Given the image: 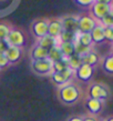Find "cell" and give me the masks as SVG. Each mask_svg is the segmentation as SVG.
I'll list each match as a JSON object with an SVG mask.
<instances>
[{"mask_svg": "<svg viewBox=\"0 0 113 121\" xmlns=\"http://www.w3.org/2000/svg\"><path fill=\"white\" fill-rule=\"evenodd\" d=\"M74 43V53L77 56H84L85 53H88L89 51H91V47H87V46H83V44L79 43L77 41H74L73 42Z\"/></svg>", "mask_w": 113, "mask_h": 121, "instance_id": "23", "label": "cell"}, {"mask_svg": "<svg viewBox=\"0 0 113 121\" xmlns=\"http://www.w3.org/2000/svg\"><path fill=\"white\" fill-rule=\"evenodd\" d=\"M22 51H21V48L18 47H13V46H9L8 49L4 52V56L6 58L8 59L9 63H16L18 62L20 58H21Z\"/></svg>", "mask_w": 113, "mask_h": 121, "instance_id": "12", "label": "cell"}, {"mask_svg": "<svg viewBox=\"0 0 113 121\" xmlns=\"http://www.w3.org/2000/svg\"><path fill=\"white\" fill-rule=\"evenodd\" d=\"M103 36L104 40L112 42L113 41V28L112 27H103Z\"/></svg>", "mask_w": 113, "mask_h": 121, "instance_id": "28", "label": "cell"}, {"mask_svg": "<svg viewBox=\"0 0 113 121\" xmlns=\"http://www.w3.org/2000/svg\"><path fill=\"white\" fill-rule=\"evenodd\" d=\"M105 121H113V118L112 117H109V118H106V120Z\"/></svg>", "mask_w": 113, "mask_h": 121, "instance_id": "35", "label": "cell"}, {"mask_svg": "<svg viewBox=\"0 0 113 121\" xmlns=\"http://www.w3.org/2000/svg\"><path fill=\"white\" fill-rule=\"evenodd\" d=\"M66 62H67V65H68V67H69L71 70H73V71H75V70L82 65V63H81V57L80 56H77L75 53L73 56H71V57H69V58H67Z\"/></svg>", "mask_w": 113, "mask_h": 121, "instance_id": "21", "label": "cell"}, {"mask_svg": "<svg viewBox=\"0 0 113 121\" xmlns=\"http://www.w3.org/2000/svg\"><path fill=\"white\" fill-rule=\"evenodd\" d=\"M77 38H78L77 42L83 44V46H87V47H91L92 43H93L90 32H79V35L75 32V39Z\"/></svg>", "mask_w": 113, "mask_h": 121, "instance_id": "20", "label": "cell"}, {"mask_svg": "<svg viewBox=\"0 0 113 121\" xmlns=\"http://www.w3.org/2000/svg\"><path fill=\"white\" fill-rule=\"evenodd\" d=\"M6 41L8 42L9 46H13V47H18L21 48L26 40H25V35L20 31L19 29H15V28H11L9 31V35L6 38Z\"/></svg>", "mask_w": 113, "mask_h": 121, "instance_id": "5", "label": "cell"}, {"mask_svg": "<svg viewBox=\"0 0 113 121\" xmlns=\"http://www.w3.org/2000/svg\"><path fill=\"white\" fill-rule=\"evenodd\" d=\"M69 68L66 62V59H63L61 61H57V62H52V72H62L63 70Z\"/></svg>", "mask_w": 113, "mask_h": 121, "instance_id": "25", "label": "cell"}, {"mask_svg": "<svg viewBox=\"0 0 113 121\" xmlns=\"http://www.w3.org/2000/svg\"><path fill=\"white\" fill-rule=\"evenodd\" d=\"M69 121H83V118H81V117H72V118H70Z\"/></svg>", "mask_w": 113, "mask_h": 121, "instance_id": "32", "label": "cell"}, {"mask_svg": "<svg viewBox=\"0 0 113 121\" xmlns=\"http://www.w3.org/2000/svg\"><path fill=\"white\" fill-rule=\"evenodd\" d=\"M59 97L64 104H73L80 98V90L75 84L68 82L67 84L60 87Z\"/></svg>", "mask_w": 113, "mask_h": 121, "instance_id": "1", "label": "cell"}, {"mask_svg": "<svg viewBox=\"0 0 113 121\" xmlns=\"http://www.w3.org/2000/svg\"><path fill=\"white\" fill-rule=\"evenodd\" d=\"M9 44L6 40H0V53H4L6 50L8 49Z\"/></svg>", "mask_w": 113, "mask_h": 121, "instance_id": "31", "label": "cell"}, {"mask_svg": "<svg viewBox=\"0 0 113 121\" xmlns=\"http://www.w3.org/2000/svg\"><path fill=\"white\" fill-rule=\"evenodd\" d=\"M91 38L93 43H102L104 41V36H103V27L100 23H96V26L91 30Z\"/></svg>", "mask_w": 113, "mask_h": 121, "instance_id": "14", "label": "cell"}, {"mask_svg": "<svg viewBox=\"0 0 113 121\" xmlns=\"http://www.w3.org/2000/svg\"><path fill=\"white\" fill-rule=\"evenodd\" d=\"M95 0H74V2L80 6V7H83V8H87V7H90Z\"/></svg>", "mask_w": 113, "mask_h": 121, "instance_id": "29", "label": "cell"}, {"mask_svg": "<svg viewBox=\"0 0 113 121\" xmlns=\"http://www.w3.org/2000/svg\"><path fill=\"white\" fill-rule=\"evenodd\" d=\"M59 38H60V42H74L75 41V33L62 30Z\"/></svg>", "mask_w": 113, "mask_h": 121, "instance_id": "24", "label": "cell"}, {"mask_svg": "<svg viewBox=\"0 0 113 121\" xmlns=\"http://www.w3.org/2000/svg\"><path fill=\"white\" fill-rule=\"evenodd\" d=\"M37 44L44 48V49H47V50H49V49H51L52 47L55 46V39L50 37V36H48V35H46V36L38 39V43Z\"/></svg>", "mask_w": 113, "mask_h": 121, "instance_id": "19", "label": "cell"}, {"mask_svg": "<svg viewBox=\"0 0 113 121\" xmlns=\"http://www.w3.org/2000/svg\"><path fill=\"white\" fill-rule=\"evenodd\" d=\"M73 76H74V71L71 70L70 68H67V69L63 70L62 72H52L51 79L57 86L62 87V86H64V84L68 83Z\"/></svg>", "mask_w": 113, "mask_h": 121, "instance_id": "6", "label": "cell"}, {"mask_svg": "<svg viewBox=\"0 0 113 121\" xmlns=\"http://www.w3.org/2000/svg\"><path fill=\"white\" fill-rule=\"evenodd\" d=\"M90 11H91L92 18L95 19L96 21H99V20H101L103 17H105L106 15L112 13V4L94 1V2L90 6Z\"/></svg>", "mask_w": 113, "mask_h": 121, "instance_id": "2", "label": "cell"}, {"mask_svg": "<svg viewBox=\"0 0 113 121\" xmlns=\"http://www.w3.org/2000/svg\"><path fill=\"white\" fill-rule=\"evenodd\" d=\"M31 68L38 74H51L52 73V62L49 59L42 60H32Z\"/></svg>", "mask_w": 113, "mask_h": 121, "instance_id": "4", "label": "cell"}, {"mask_svg": "<svg viewBox=\"0 0 113 121\" xmlns=\"http://www.w3.org/2000/svg\"><path fill=\"white\" fill-rule=\"evenodd\" d=\"M58 47L64 59L74 55V43L73 42H60Z\"/></svg>", "mask_w": 113, "mask_h": 121, "instance_id": "16", "label": "cell"}, {"mask_svg": "<svg viewBox=\"0 0 113 121\" xmlns=\"http://www.w3.org/2000/svg\"><path fill=\"white\" fill-rule=\"evenodd\" d=\"M10 65L9 61H8V59L6 58V56L4 53H0V69H2V68H6Z\"/></svg>", "mask_w": 113, "mask_h": 121, "instance_id": "30", "label": "cell"}, {"mask_svg": "<svg viewBox=\"0 0 113 121\" xmlns=\"http://www.w3.org/2000/svg\"><path fill=\"white\" fill-rule=\"evenodd\" d=\"M87 109L89 110V112L91 114H98L101 112L102 110V107H103V102L100 101L98 99H92V98H89L87 100Z\"/></svg>", "mask_w": 113, "mask_h": 121, "instance_id": "13", "label": "cell"}, {"mask_svg": "<svg viewBox=\"0 0 113 121\" xmlns=\"http://www.w3.org/2000/svg\"><path fill=\"white\" fill-rule=\"evenodd\" d=\"M63 31L75 33L78 31V17L75 16H67L60 19Z\"/></svg>", "mask_w": 113, "mask_h": 121, "instance_id": "9", "label": "cell"}, {"mask_svg": "<svg viewBox=\"0 0 113 121\" xmlns=\"http://www.w3.org/2000/svg\"><path fill=\"white\" fill-rule=\"evenodd\" d=\"M48 59L51 61V62H57V61H61L63 60V56H62L61 51H60V49L59 47L55 44L54 47H52L51 49H49L48 50Z\"/></svg>", "mask_w": 113, "mask_h": 121, "instance_id": "18", "label": "cell"}, {"mask_svg": "<svg viewBox=\"0 0 113 121\" xmlns=\"http://www.w3.org/2000/svg\"><path fill=\"white\" fill-rule=\"evenodd\" d=\"M98 23H100L102 27H112L113 26V17L112 13L106 15L105 17H103L101 20H99Z\"/></svg>", "mask_w": 113, "mask_h": 121, "instance_id": "27", "label": "cell"}, {"mask_svg": "<svg viewBox=\"0 0 113 121\" xmlns=\"http://www.w3.org/2000/svg\"><path fill=\"white\" fill-rule=\"evenodd\" d=\"M88 95H89V98L98 99L103 102L104 100H106L109 98V90L103 84L99 83V82H95V83H92L89 87Z\"/></svg>", "mask_w": 113, "mask_h": 121, "instance_id": "3", "label": "cell"}, {"mask_svg": "<svg viewBox=\"0 0 113 121\" xmlns=\"http://www.w3.org/2000/svg\"><path fill=\"white\" fill-rule=\"evenodd\" d=\"M98 21L91 16L78 17V32H91V30L96 26Z\"/></svg>", "mask_w": 113, "mask_h": 121, "instance_id": "7", "label": "cell"}, {"mask_svg": "<svg viewBox=\"0 0 113 121\" xmlns=\"http://www.w3.org/2000/svg\"><path fill=\"white\" fill-rule=\"evenodd\" d=\"M62 32V26L60 19H52L48 21V36L54 38H59L60 33Z\"/></svg>", "mask_w": 113, "mask_h": 121, "instance_id": "11", "label": "cell"}, {"mask_svg": "<svg viewBox=\"0 0 113 121\" xmlns=\"http://www.w3.org/2000/svg\"><path fill=\"white\" fill-rule=\"evenodd\" d=\"M10 26L4 22H0V40H6L7 36L10 31Z\"/></svg>", "mask_w": 113, "mask_h": 121, "instance_id": "26", "label": "cell"}, {"mask_svg": "<svg viewBox=\"0 0 113 121\" xmlns=\"http://www.w3.org/2000/svg\"><path fill=\"white\" fill-rule=\"evenodd\" d=\"M32 31L33 35L38 39L48 35V20H46V19L36 20L32 23Z\"/></svg>", "mask_w": 113, "mask_h": 121, "instance_id": "10", "label": "cell"}, {"mask_svg": "<svg viewBox=\"0 0 113 121\" xmlns=\"http://www.w3.org/2000/svg\"><path fill=\"white\" fill-rule=\"evenodd\" d=\"M98 62H99L98 53H95V52L92 51V50L81 57V63H82V65H88V66L94 67Z\"/></svg>", "mask_w": 113, "mask_h": 121, "instance_id": "15", "label": "cell"}, {"mask_svg": "<svg viewBox=\"0 0 113 121\" xmlns=\"http://www.w3.org/2000/svg\"><path fill=\"white\" fill-rule=\"evenodd\" d=\"M31 58L32 60H42V59H48V50L36 44L31 50Z\"/></svg>", "mask_w": 113, "mask_h": 121, "instance_id": "17", "label": "cell"}, {"mask_svg": "<svg viewBox=\"0 0 113 121\" xmlns=\"http://www.w3.org/2000/svg\"><path fill=\"white\" fill-rule=\"evenodd\" d=\"M93 73H94V67L88 66V65H81L74 71L75 77L83 82H88V81L91 80V78L93 77Z\"/></svg>", "mask_w": 113, "mask_h": 121, "instance_id": "8", "label": "cell"}, {"mask_svg": "<svg viewBox=\"0 0 113 121\" xmlns=\"http://www.w3.org/2000/svg\"><path fill=\"white\" fill-rule=\"evenodd\" d=\"M102 69L109 74H111L113 72V57L111 55L106 56L104 58L102 62Z\"/></svg>", "mask_w": 113, "mask_h": 121, "instance_id": "22", "label": "cell"}, {"mask_svg": "<svg viewBox=\"0 0 113 121\" xmlns=\"http://www.w3.org/2000/svg\"><path fill=\"white\" fill-rule=\"evenodd\" d=\"M96 2H104V4H111L112 0H95Z\"/></svg>", "mask_w": 113, "mask_h": 121, "instance_id": "34", "label": "cell"}, {"mask_svg": "<svg viewBox=\"0 0 113 121\" xmlns=\"http://www.w3.org/2000/svg\"><path fill=\"white\" fill-rule=\"evenodd\" d=\"M83 121H96V119L92 117H87V118H83Z\"/></svg>", "mask_w": 113, "mask_h": 121, "instance_id": "33", "label": "cell"}]
</instances>
